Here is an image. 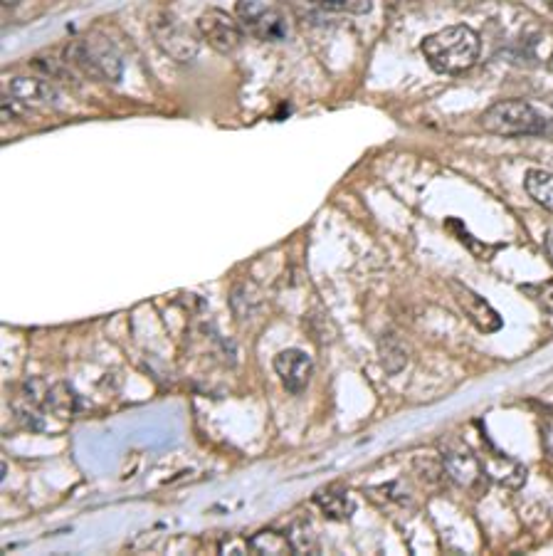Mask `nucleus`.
Wrapping results in <instances>:
<instances>
[{
    "label": "nucleus",
    "instance_id": "nucleus-20",
    "mask_svg": "<svg viewBox=\"0 0 553 556\" xmlns=\"http://www.w3.org/2000/svg\"><path fill=\"white\" fill-rule=\"evenodd\" d=\"M242 549H247V552H250V544H242L240 539H228V542H223L220 544V552L223 554H240Z\"/></svg>",
    "mask_w": 553,
    "mask_h": 556
},
{
    "label": "nucleus",
    "instance_id": "nucleus-16",
    "mask_svg": "<svg viewBox=\"0 0 553 556\" xmlns=\"http://www.w3.org/2000/svg\"><path fill=\"white\" fill-rule=\"evenodd\" d=\"M289 542H292L294 552L299 554H314L319 549V539H316L312 524L309 522H297L292 527V534H287Z\"/></svg>",
    "mask_w": 553,
    "mask_h": 556
},
{
    "label": "nucleus",
    "instance_id": "nucleus-17",
    "mask_svg": "<svg viewBox=\"0 0 553 556\" xmlns=\"http://www.w3.org/2000/svg\"><path fill=\"white\" fill-rule=\"evenodd\" d=\"M381 361L383 366H386V371H400L405 366V361H408V351L403 349V344L398 342L395 337H386L381 342Z\"/></svg>",
    "mask_w": 553,
    "mask_h": 556
},
{
    "label": "nucleus",
    "instance_id": "nucleus-22",
    "mask_svg": "<svg viewBox=\"0 0 553 556\" xmlns=\"http://www.w3.org/2000/svg\"><path fill=\"white\" fill-rule=\"evenodd\" d=\"M33 65L35 67H50V62H47V57H35ZM47 72H50V75H62V72H65V67H55V70H47Z\"/></svg>",
    "mask_w": 553,
    "mask_h": 556
},
{
    "label": "nucleus",
    "instance_id": "nucleus-5",
    "mask_svg": "<svg viewBox=\"0 0 553 556\" xmlns=\"http://www.w3.org/2000/svg\"><path fill=\"white\" fill-rule=\"evenodd\" d=\"M237 18L255 38L265 43L287 38V15L279 0H237Z\"/></svg>",
    "mask_w": 553,
    "mask_h": 556
},
{
    "label": "nucleus",
    "instance_id": "nucleus-3",
    "mask_svg": "<svg viewBox=\"0 0 553 556\" xmlns=\"http://www.w3.org/2000/svg\"><path fill=\"white\" fill-rule=\"evenodd\" d=\"M482 129L494 136H536L549 131V119L521 99H504L492 104L479 119Z\"/></svg>",
    "mask_w": 553,
    "mask_h": 556
},
{
    "label": "nucleus",
    "instance_id": "nucleus-12",
    "mask_svg": "<svg viewBox=\"0 0 553 556\" xmlns=\"http://www.w3.org/2000/svg\"><path fill=\"white\" fill-rule=\"evenodd\" d=\"M314 502L319 505V510L329 519H334V522H346V519H351V514L356 512L354 495H351L346 487L339 485L324 487V490L316 492Z\"/></svg>",
    "mask_w": 553,
    "mask_h": 556
},
{
    "label": "nucleus",
    "instance_id": "nucleus-21",
    "mask_svg": "<svg viewBox=\"0 0 553 556\" xmlns=\"http://www.w3.org/2000/svg\"><path fill=\"white\" fill-rule=\"evenodd\" d=\"M536 292H539V295H544V297H536V300L544 304V307L553 309V285H541Z\"/></svg>",
    "mask_w": 553,
    "mask_h": 556
},
{
    "label": "nucleus",
    "instance_id": "nucleus-6",
    "mask_svg": "<svg viewBox=\"0 0 553 556\" xmlns=\"http://www.w3.org/2000/svg\"><path fill=\"white\" fill-rule=\"evenodd\" d=\"M198 33L215 52L220 55H233L237 47L242 45L240 25L230 18L225 10L210 8L198 18Z\"/></svg>",
    "mask_w": 553,
    "mask_h": 556
},
{
    "label": "nucleus",
    "instance_id": "nucleus-13",
    "mask_svg": "<svg viewBox=\"0 0 553 556\" xmlns=\"http://www.w3.org/2000/svg\"><path fill=\"white\" fill-rule=\"evenodd\" d=\"M247 544H250L252 554H294V547L287 534L275 532V529H262V532L252 534V537L247 539Z\"/></svg>",
    "mask_w": 553,
    "mask_h": 556
},
{
    "label": "nucleus",
    "instance_id": "nucleus-8",
    "mask_svg": "<svg viewBox=\"0 0 553 556\" xmlns=\"http://www.w3.org/2000/svg\"><path fill=\"white\" fill-rule=\"evenodd\" d=\"M442 468H445L447 475H450V480L455 482L457 487L472 492V495H484V490H487L489 475L487 470H484L479 455L450 453L445 458V463H442Z\"/></svg>",
    "mask_w": 553,
    "mask_h": 556
},
{
    "label": "nucleus",
    "instance_id": "nucleus-14",
    "mask_svg": "<svg viewBox=\"0 0 553 556\" xmlns=\"http://www.w3.org/2000/svg\"><path fill=\"white\" fill-rule=\"evenodd\" d=\"M526 193L539 203L541 208L553 213V173L541 171V169H531L524 178Z\"/></svg>",
    "mask_w": 553,
    "mask_h": 556
},
{
    "label": "nucleus",
    "instance_id": "nucleus-18",
    "mask_svg": "<svg viewBox=\"0 0 553 556\" xmlns=\"http://www.w3.org/2000/svg\"><path fill=\"white\" fill-rule=\"evenodd\" d=\"M309 3L319 5L324 10H334V13H349V15H366L373 8V0H309Z\"/></svg>",
    "mask_w": 553,
    "mask_h": 556
},
{
    "label": "nucleus",
    "instance_id": "nucleus-7",
    "mask_svg": "<svg viewBox=\"0 0 553 556\" xmlns=\"http://www.w3.org/2000/svg\"><path fill=\"white\" fill-rule=\"evenodd\" d=\"M450 290H452V295H455L457 307L462 309V314L470 319L479 332L494 334L502 329V317H499L497 309L484 300L482 295H477V292L470 290V287L462 285V282H455V280L450 282Z\"/></svg>",
    "mask_w": 553,
    "mask_h": 556
},
{
    "label": "nucleus",
    "instance_id": "nucleus-2",
    "mask_svg": "<svg viewBox=\"0 0 553 556\" xmlns=\"http://www.w3.org/2000/svg\"><path fill=\"white\" fill-rule=\"evenodd\" d=\"M65 60L97 82H119L124 77V57L102 33H87L72 40L65 50Z\"/></svg>",
    "mask_w": 553,
    "mask_h": 556
},
{
    "label": "nucleus",
    "instance_id": "nucleus-4",
    "mask_svg": "<svg viewBox=\"0 0 553 556\" xmlns=\"http://www.w3.org/2000/svg\"><path fill=\"white\" fill-rule=\"evenodd\" d=\"M149 28L156 45L161 47L171 60L188 65V62H193L198 57L200 38L178 18V15L161 10V13H156L154 18H151Z\"/></svg>",
    "mask_w": 553,
    "mask_h": 556
},
{
    "label": "nucleus",
    "instance_id": "nucleus-9",
    "mask_svg": "<svg viewBox=\"0 0 553 556\" xmlns=\"http://www.w3.org/2000/svg\"><path fill=\"white\" fill-rule=\"evenodd\" d=\"M275 371L282 381V386L287 388L292 396H299L304 388L312 381L314 364L304 351L299 349H284L275 356Z\"/></svg>",
    "mask_w": 553,
    "mask_h": 556
},
{
    "label": "nucleus",
    "instance_id": "nucleus-23",
    "mask_svg": "<svg viewBox=\"0 0 553 556\" xmlns=\"http://www.w3.org/2000/svg\"><path fill=\"white\" fill-rule=\"evenodd\" d=\"M546 255H549V260L553 265V230H549V235H546Z\"/></svg>",
    "mask_w": 553,
    "mask_h": 556
},
{
    "label": "nucleus",
    "instance_id": "nucleus-15",
    "mask_svg": "<svg viewBox=\"0 0 553 556\" xmlns=\"http://www.w3.org/2000/svg\"><path fill=\"white\" fill-rule=\"evenodd\" d=\"M45 408L52 413L55 418H72L77 408V396L67 384H57L47 391L45 396Z\"/></svg>",
    "mask_w": 553,
    "mask_h": 556
},
{
    "label": "nucleus",
    "instance_id": "nucleus-19",
    "mask_svg": "<svg viewBox=\"0 0 553 556\" xmlns=\"http://www.w3.org/2000/svg\"><path fill=\"white\" fill-rule=\"evenodd\" d=\"M541 443H544V453L553 460V416H549L544 421V428H541Z\"/></svg>",
    "mask_w": 553,
    "mask_h": 556
},
{
    "label": "nucleus",
    "instance_id": "nucleus-1",
    "mask_svg": "<svg viewBox=\"0 0 553 556\" xmlns=\"http://www.w3.org/2000/svg\"><path fill=\"white\" fill-rule=\"evenodd\" d=\"M420 50L435 72L457 75V72L470 70L479 60L482 43H479V35L467 25H450V28H442L440 33L428 35Z\"/></svg>",
    "mask_w": 553,
    "mask_h": 556
},
{
    "label": "nucleus",
    "instance_id": "nucleus-11",
    "mask_svg": "<svg viewBox=\"0 0 553 556\" xmlns=\"http://www.w3.org/2000/svg\"><path fill=\"white\" fill-rule=\"evenodd\" d=\"M482 465H484V470H487L489 480L499 482V485L509 487V490H519V487H524L526 468L519 463V460H514V458H509V455L492 450V453H489V458L482 460Z\"/></svg>",
    "mask_w": 553,
    "mask_h": 556
},
{
    "label": "nucleus",
    "instance_id": "nucleus-24",
    "mask_svg": "<svg viewBox=\"0 0 553 556\" xmlns=\"http://www.w3.org/2000/svg\"><path fill=\"white\" fill-rule=\"evenodd\" d=\"M18 5H20V0H3L5 10H13V8H18Z\"/></svg>",
    "mask_w": 553,
    "mask_h": 556
},
{
    "label": "nucleus",
    "instance_id": "nucleus-25",
    "mask_svg": "<svg viewBox=\"0 0 553 556\" xmlns=\"http://www.w3.org/2000/svg\"><path fill=\"white\" fill-rule=\"evenodd\" d=\"M549 70L553 72V55H551V60H549Z\"/></svg>",
    "mask_w": 553,
    "mask_h": 556
},
{
    "label": "nucleus",
    "instance_id": "nucleus-10",
    "mask_svg": "<svg viewBox=\"0 0 553 556\" xmlns=\"http://www.w3.org/2000/svg\"><path fill=\"white\" fill-rule=\"evenodd\" d=\"M8 94L15 102L28 107H57L60 94L45 77H13L8 85Z\"/></svg>",
    "mask_w": 553,
    "mask_h": 556
}]
</instances>
